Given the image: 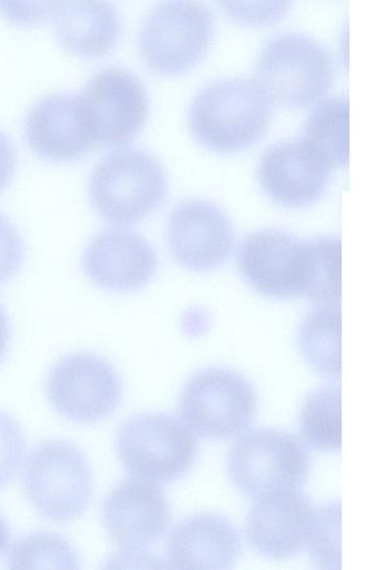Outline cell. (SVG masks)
Wrapping results in <instances>:
<instances>
[{"mask_svg": "<svg viewBox=\"0 0 385 570\" xmlns=\"http://www.w3.org/2000/svg\"><path fill=\"white\" fill-rule=\"evenodd\" d=\"M237 264L246 283L266 297H306L318 304L339 299L340 242L336 236L298 238L280 228L260 229L241 240Z\"/></svg>", "mask_w": 385, "mask_h": 570, "instance_id": "1", "label": "cell"}, {"mask_svg": "<svg viewBox=\"0 0 385 570\" xmlns=\"http://www.w3.org/2000/svg\"><path fill=\"white\" fill-rule=\"evenodd\" d=\"M272 101L253 79H220L194 98L188 125L194 138L206 149L231 154L251 147L266 134Z\"/></svg>", "mask_w": 385, "mask_h": 570, "instance_id": "2", "label": "cell"}, {"mask_svg": "<svg viewBox=\"0 0 385 570\" xmlns=\"http://www.w3.org/2000/svg\"><path fill=\"white\" fill-rule=\"evenodd\" d=\"M167 194L160 161L142 149L108 153L92 168L89 199L102 219L119 226L140 222L156 212Z\"/></svg>", "mask_w": 385, "mask_h": 570, "instance_id": "3", "label": "cell"}, {"mask_svg": "<svg viewBox=\"0 0 385 570\" xmlns=\"http://www.w3.org/2000/svg\"><path fill=\"white\" fill-rule=\"evenodd\" d=\"M115 448L129 474L165 484L191 469L198 440L189 426L172 414L139 413L119 426Z\"/></svg>", "mask_w": 385, "mask_h": 570, "instance_id": "4", "label": "cell"}, {"mask_svg": "<svg viewBox=\"0 0 385 570\" xmlns=\"http://www.w3.org/2000/svg\"><path fill=\"white\" fill-rule=\"evenodd\" d=\"M256 81L270 101L288 108L314 105L330 89L335 69L328 52L298 33L275 37L260 51Z\"/></svg>", "mask_w": 385, "mask_h": 570, "instance_id": "5", "label": "cell"}, {"mask_svg": "<svg viewBox=\"0 0 385 570\" xmlns=\"http://www.w3.org/2000/svg\"><path fill=\"white\" fill-rule=\"evenodd\" d=\"M22 483L33 508L55 522L78 518L91 500L90 465L76 445L62 440H48L33 448Z\"/></svg>", "mask_w": 385, "mask_h": 570, "instance_id": "6", "label": "cell"}, {"mask_svg": "<svg viewBox=\"0 0 385 570\" xmlns=\"http://www.w3.org/2000/svg\"><path fill=\"white\" fill-rule=\"evenodd\" d=\"M178 411L182 421L199 436L233 439L254 422L257 394L251 383L238 372L208 367L185 383Z\"/></svg>", "mask_w": 385, "mask_h": 570, "instance_id": "7", "label": "cell"}, {"mask_svg": "<svg viewBox=\"0 0 385 570\" xmlns=\"http://www.w3.org/2000/svg\"><path fill=\"white\" fill-rule=\"evenodd\" d=\"M310 471L306 444L296 435L275 429H256L239 438L227 458L233 484L258 498L300 489Z\"/></svg>", "mask_w": 385, "mask_h": 570, "instance_id": "8", "label": "cell"}, {"mask_svg": "<svg viewBox=\"0 0 385 570\" xmlns=\"http://www.w3.org/2000/svg\"><path fill=\"white\" fill-rule=\"evenodd\" d=\"M213 33V17L203 2L162 0L141 27L139 49L151 70L175 76L190 70L203 59Z\"/></svg>", "mask_w": 385, "mask_h": 570, "instance_id": "9", "label": "cell"}, {"mask_svg": "<svg viewBox=\"0 0 385 570\" xmlns=\"http://www.w3.org/2000/svg\"><path fill=\"white\" fill-rule=\"evenodd\" d=\"M121 393L122 383L116 368L89 352L63 356L46 381V395L52 407L75 423L108 419L118 407Z\"/></svg>", "mask_w": 385, "mask_h": 570, "instance_id": "10", "label": "cell"}, {"mask_svg": "<svg viewBox=\"0 0 385 570\" xmlns=\"http://www.w3.org/2000/svg\"><path fill=\"white\" fill-rule=\"evenodd\" d=\"M98 145L120 147L141 131L148 115V98L141 81L121 68L93 75L78 95Z\"/></svg>", "mask_w": 385, "mask_h": 570, "instance_id": "11", "label": "cell"}, {"mask_svg": "<svg viewBox=\"0 0 385 570\" xmlns=\"http://www.w3.org/2000/svg\"><path fill=\"white\" fill-rule=\"evenodd\" d=\"M234 238L228 216L213 202L184 200L169 215V250L179 265L191 272L221 265L233 250Z\"/></svg>", "mask_w": 385, "mask_h": 570, "instance_id": "12", "label": "cell"}, {"mask_svg": "<svg viewBox=\"0 0 385 570\" xmlns=\"http://www.w3.org/2000/svg\"><path fill=\"white\" fill-rule=\"evenodd\" d=\"M170 508L162 489L140 478H126L106 495L102 522L110 539L125 549L157 543L170 523Z\"/></svg>", "mask_w": 385, "mask_h": 570, "instance_id": "13", "label": "cell"}, {"mask_svg": "<svg viewBox=\"0 0 385 570\" xmlns=\"http://www.w3.org/2000/svg\"><path fill=\"white\" fill-rule=\"evenodd\" d=\"M82 268L98 287L132 292L144 287L157 269V254L138 232L111 226L91 237L82 253Z\"/></svg>", "mask_w": 385, "mask_h": 570, "instance_id": "14", "label": "cell"}, {"mask_svg": "<svg viewBox=\"0 0 385 570\" xmlns=\"http://www.w3.org/2000/svg\"><path fill=\"white\" fill-rule=\"evenodd\" d=\"M315 507L300 489L255 498L246 519L250 548L266 558L282 560L306 549Z\"/></svg>", "mask_w": 385, "mask_h": 570, "instance_id": "15", "label": "cell"}, {"mask_svg": "<svg viewBox=\"0 0 385 570\" xmlns=\"http://www.w3.org/2000/svg\"><path fill=\"white\" fill-rule=\"evenodd\" d=\"M24 136L37 156L52 163L78 160L98 146L75 94L38 100L26 116Z\"/></svg>", "mask_w": 385, "mask_h": 570, "instance_id": "16", "label": "cell"}, {"mask_svg": "<svg viewBox=\"0 0 385 570\" xmlns=\"http://www.w3.org/2000/svg\"><path fill=\"white\" fill-rule=\"evenodd\" d=\"M332 169L303 139L286 140L265 151L258 166V180L276 204L302 208L323 196Z\"/></svg>", "mask_w": 385, "mask_h": 570, "instance_id": "17", "label": "cell"}, {"mask_svg": "<svg viewBox=\"0 0 385 570\" xmlns=\"http://www.w3.org/2000/svg\"><path fill=\"white\" fill-rule=\"evenodd\" d=\"M240 551L239 532L231 521L208 512L180 520L167 542L168 566L176 569H229Z\"/></svg>", "mask_w": 385, "mask_h": 570, "instance_id": "18", "label": "cell"}, {"mask_svg": "<svg viewBox=\"0 0 385 570\" xmlns=\"http://www.w3.org/2000/svg\"><path fill=\"white\" fill-rule=\"evenodd\" d=\"M56 37L69 53L99 59L116 46L120 19L109 0H67L55 21Z\"/></svg>", "mask_w": 385, "mask_h": 570, "instance_id": "19", "label": "cell"}, {"mask_svg": "<svg viewBox=\"0 0 385 570\" xmlns=\"http://www.w3.org/2000/svg\"><path fill=\"white\" fill-rule=\"evenodd\" d=\"M332 168L348 161V105L345 97L318 101L309 114L303 139Z\"/></svg>", "mask_w": 385, "mask_h": 570, "instance_id": "20", "label": "cell"}, {"mask_svg": "<svg viewBox=\"0 0 385 570\" xmlns=\"http://www.w3.org/2000/svg\"><path fill=\"white\" fill-rule=\"evenodd\" d=\"M340 316L337 304H319L309 311L298 341L308 363L326 376L339 374Z\"/></svg>", "mask_w": 385, "mask_h": 570, "instance_id": "21", "label": "cell"}, {"mask_svg": "<svg viewBox=\"0 0 385 570\" xmlns=\"http://www.w3.org/2000/svg\"><path fill=\"white\" fill-rule=\"evenodd\" d=\"M300 435L315 450L333 452L340 446V393L325 385L305 399L299 415Z\"/></svg>", "mask_w": 385, "mask_h": 570, "instance_id": "22", "label": "cell"}, {"mask_svg": "<svg viewBox=\"0 0 385 570\" xmlns=\"http://www.w3.org/2000/svg\"><path fill=\"white\" fill-rule=\"evenodd\" d=\"M9 568H80V560L62 537L53 532L38 531L17 540L7 558Z\"/></svg>", "mask_w": 385, "mask_h": 570, "instance_id": "23", "label": "cell"}, {"mask_svg": "<svg viewBox=\"0 0 385 570\" xmlns=\"http://www.w3.org/2000/svg\"><path fill=\"white\" fill-rule=\"evenodd\" d=\"M339 513L337 501L315 507L306 549L313 561L324 569H337L339 566Z\"/></svg>", "mask_w": 385, "mask_h": 570, "instance_id": "24", "label": "cell"}, {"mask_svg": "<svg viewBox=\"0 0 385 570\" xmlns=\"http://www.w3.org/2000/svg\"><path fill=\"white\" fill-rule=\"evenodd\" d=\"M233 20L253 27H266L282 20L293 0H217Z\"/></svg>", "mask_w": 385, "mask_h": 570, "instance_id": "25", "label": "cell"}, {"mask_svg": "<svg viewBox=\"0 0 385 570\" xmlns=\"http://www.w3.org/2000/svg\"><path fill=\"white\" fill-rule=\"evenodd\" d=\"M26 451V439L20 424L0 411V489L18 472Z\"/></svg>", "mask_w": 385, "mask_h": 570, "instance_id": "26", "label": "cell"}, {"mask_svg": "<svg viewBox=\"0 0 385 570\" xmlns=\"http://www.w3.org/2000/svg\"><path fill=\"white\" fill-rule=\"evenodd\" d=\"M65 0H0V13L18 26H34L53 16Z\"/></svg>", "mask_w": 385, "mask_h": 570, "instance_id": "27", "label": "cell"}, {"mask_svg": "<svg viewBox=\"0 0 385 570\" xmlns=\"http://www.w3.org/2000/svg\"><path fill=\"white\" fill-rule=\"evenodd\" d=\"M23 242L17 227L0 213V286L21 267Z\"/></svg>", "mask_w": 385, "mask_h": 570, "instance_id": "28", "label": "cell"}, {"mask_svg": "<svg viewBox=\"0 0 385 570\" xmlns=\"http://www.w3.org/2000/svg\"><path fill=\"white\" fill-rule=\"evenodd\" d=\"M16 170V153L8 137L0 130V193L10 184Z\"/></svg>", "mask_w": 385, "mask_h": 570, "instance_id": "29", "label": "cell"}, {"mask_svg": "<svg viewBox=\"0 0 385 570\" xmlns=\"http://www.w3.org/2000/svg\"><path fill=\"white\" fill-rule=\"evenodd\" d=\"M10 338L9 322L7 314L0 304V362L4 356Z\"/></svg>", "mask_w": 385, "mask_h": 570, "instance_id": "30", "label": "cell"}, {"mask_svg": "<svg viewBox=\"0 0 385 570\" xmlns=\"http://www.w3.org/2000/svg\"><path fill=\"white\" fill-rule=\"evenodd\" d=\"M10 543V529L6 520L0 514V554L6 551Z\"/></svg>", "mask_w": 385, "mask_h": 570, "instance_id": "31", "label": "cell"}]
</instances>
